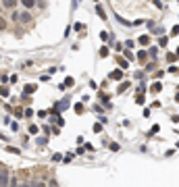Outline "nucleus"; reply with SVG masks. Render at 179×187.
<instances>
[{
	"instance_id": "f257e3e1",
	"label": "nucleus",
	"mask_w": 179,
	"mask_h": 187,
	"mask_svg": "<svg viewBox=\"0 0 179 187\" xmlns=\"http://www.w3.org/2000/svg\"><path fill=\"white\" fill-rule=\"evenodd\" d=\"M19 21H21V23H25V25H29V23L34 21V17H31V13H29V10H23V13H19Z\"/></svg>"
},
{
	"instance_id": "f03ea898",
	"label": "nucleus",
	"mask_w": 179,
	"mask_h": 187,
	"mask_svg": "<svg viewBox=\"0 0 179 187\" xmlns=\"http://www.w3.org/2000/svg\"><path fill=\"white\" fill-rule=\"evenodd\" d=\"M8 179H10L8 171H6V168H2V171H0V187H8Z\"/></svg>"
},
{
	"instance_id": "7ed1b4c3",
	"label": "nucleus",
	"mask_w": 179,
	"mask_h": 187,
	"mask_svg": "<svg viewBox=\"0 0 179 187\" xmlns=\"http://www.w3.org/2000/svg\"><path fill=\"white\" fill-rule=\"evenodd\" d=\"M0 4H2V8H8V10H13V8L17 6V0H0Z\"/></svg>"
},
{
	"instance_id": "20e7f679",
	"label": "nucleus",
	"mask_w": 179,
	"mask_h": 187,
	"mask_svg": "<svg viewBox=\"0 0 179 187\" xmlns=\"http://www.w3.org/2000/svg\"><path fill=\"white\" fill-rule=\"evenodd\" d=\"M21 6H25V10H31L36 6V0H21Z\"/></svg>"
},
{
	"instance_id": "39448f33",
	"label": "nucleus",
	"mask_w": 179,
	"mask_h": 187,
	"mask_svg": "<svg viewBox=\"0 0 179 187\" xmlns=\"http://www.w3.org/2000/svg\"><path fill=\"white\" fill-rule=\"evenodd\" d=\"M150 92H152V94H158V92H163V83H160V81L152 83V85H150Z\"/></svg>"
},
{
	"instance_id": "423d86ee",
	"label": "nucleus",
	"mask_w": 179,
	"mask_h": 187,
	"mask_svg": "<svg viewBox=\"0 0 179 187\" xmlns=\"http://www.w3.org/2000/svg\"><path fill=\"white\" fill-rule=\"evenodd\" d=\"M110 79H115V81H119V79H123V73H121V69H115V71L110 73Z\"/></svg>"
},
{
	"instance_id": "0eeeda50",
	"label": "nucleus",
	"mask_w": 179,
	"mask_h": 187,
	"mask_svg": "<svg viewBox=\"0 0 179 187\" xmlns=\"http://www.w3.org/2000/svg\"><path fill=\"white\" fill-rule=\"evenodd\" d=\"M137 42H139L142 46H148V44H150V36H139V38H137Z\"/></svg>"
},
{
	"instance_id": "6e6552de",
	"label": "nucleus",
	"mask_w": 179,
	"mask_h": 187,
	"mask_svg": "<svg viewBox=\"0 0 179 187\" xmlns=\"http://www.w3.org/2000/svg\"><path fill=\"white\" fill-rule=\"evenodd\" d=\"M29 187H48V185H46L42 179H36V181H31V183H29Z\"/></svg>"
},
{
	"instance_id": "1a4fd4ad",
	"label": "nucleus",
	"mask_w": 179,
	"mask_h": 187,
	"mask_svg": "<svg viewBox=\"0 0 179 187\" xmlns=\"http://www.w3.org/2000/svg\"><path fill=\"white\" fill-rule=\"evenodd\" d=\"M96 15H98V17H100V19H106V13H104V8H102V6H100V4H98V6H96Z\"/></svg>"
},
{
	"instance_id": "9d476101",
	"label": "nucleus",
	"mask_w": 179,
	"mask_h": 187,
	"mask_svg": "<svg viewBox=\"0 0 179 187\" xmlns=\"http://www.w3.org/2000/svg\"><path fill=\"white\" fill-rule=\"evenodd\" d=\"M36 90H38V85H36V83H29V85H25V94H34Z\"/></svg>"
},
{
	"instance_id": "9b49d317",
	"label": "nucleus",
	"mask_w": 179,
	"mask_h": 187,
	"mask_svg": "<svg viewBox=\"0 0 179 187\" xmlns=\"http://www.w3.org/2000/svg\"><path fill=\"white\" fill-rule=\"evenodd\" d=\"M63 85H65V88H73V85H75V79H73V77H67Z\"/></svg>"
},
{
	"instance_id": "f8f14e48",
	"label": "nucleus",
	"mask_w": 179,
	"mask_h": 187,
	"mask_svg": "<svg viewBox=\"0 0 179 187\" xmlns=\"http://www.w3.org/2000/svg\"><path fill=\"white\" fill-rule=\"evenodd\" d=\"M123 56H125V60H134V58H135L134 54H131V50H129V48H127V50H123Z\"/></svg>"
},
{
	"instance_id": "ddd939ff",
	"label": "nucleus",
	"mask_w": 179,
	"mask_h": 187,
	"mask_svg": "<svg viewBox=\"0 0 179 187\" xmlns=\"http://www.w3.org/2000/svg\"><path fill=\"white\" fill-rule=\"evenodd\" d=\"M135 58H137V60H146V58H148V52H144V50H139Z\"/></svg>"
},
{
	"instance_id": "4468645a",
	"label": "nucleus",
	"mask_w": 179,
	"mask_h": 187,
	"mask_svg": "<svg viewBox=\"0 0 179 187\" xmlns=\"http://www.w3.org/2000/svg\"><path fill=\"white\" fill-rule=\"evenodd\" d=\"M167 60H169V62H177V54H175V52H169V54H167Z\"/></svg>"
},
{
	"instance_id": "2eb2a0df",
	"label": "nucleus",
	"mask_w": 179,
	"mask_h": 187,
	"mask_svg": "<svg viewBox=\"0 0 179 187\" xmlns=\"http://www.w3.org/2000/svg\"><path fill=\"white\" fill-rule=\"evenodd\" d=\"M60 160H63V154H58V152L52 154V162H60Z\"/></svg>"
},
{
	"instance_id": "dca6fc26",
	"label": "nucleus",
	"mask_w": 179,
	"mask_h": 187,
	"mask_svg": "<svg viewBox=\"0 0 179 187\" xmlns=\"http://www.w3.org/2000/svg\"><path fill=\"white\" fill-rule=\"evenodd\" d=\"M100 56H102V58H106V56H108V48H106V46L100 48Z\"/></svg>"
},
{
	"instance_id": "f3484780",
	"label": "nucleus",
	"mask_w": 179,
	"mask_h": 187,
	"mask_svg": "<svg viewBox=\"0 0 179 187\" xmlns=\"http://www.w3.org/2000/svg\"><path fill=\"white\" fill-rule=\"evenodd\" d=\"M8 88H0V96H2V98H8Z\"/></svg>"
},
{
	"instance_id": "a211bd4d",
	"label": "nucleus",
	"mask_w": 179,
	"mask_h": 187,
	"mask_svg": "<svg viewBox=\"0 0 179 187\" xmlns=\"http://www.w3.org/2000/svg\"><path fill=\"white\" fill-rule=\"evenodd\" d=\"M158 44H160V46H167V44H169V38H165V36L158 38Z\"/></svg>"
},
{
	"instance_id": "6ab92c4d",
	"label": "nucleus",
	"mask_w": 179,
	"mask_h": 187,
	"mask_svg": "<svg viewBox=\"0 0 179 187\" xmlns=\"http://www.w3.org/2000/svg\"><path fill=\"white\" fill-rule=\"evenodd\" d=\"M6 150H8V152H10V154H21V150H19V148H13V145H8V148H6Z\"/></svg>"
},
{
	"instance_id": "aec40b11",
	"label": "nucleus",
	"mask_w": 179,
	"mask_h": 187,
	"mask_svg": "<svg viewBox=\"0 0 179 187\" xmlns=\"http://www.w3.org/2000/svg\"><path fill=\"white\" fill-rule=\"evenodd\" d=\"M73 158H75V154H71V152H69V154H67V156H65V158H63V162H71V160H73Z\"/></svg>"
},
{
	"instance_id": "412c9836",
	"label": "nucleus",
	"mask_w": 179,
	"mask_h": 187,
	"mask_svg": "<svg viewBox=\"0 0 179 187\" xmlns=\"http://www.w3.org/2000/svg\"><path fill=\"white\" fill-rule=\"evenodd\" d=\"M156 54H158V48L152 46V48H150V56H152V58H156Z\"/></svg>"
},
{
	"instance_id": "4be33fe9",
	"label": "nucleus",
	"mask_w": 179,
	"mask_h": 187,
	"mask_svg": "<svg viewBox=\"0 0 179 187\" xmlns=\"http://www.w3.org/2000/svg\"><path fill=\"white\" fill-rule=\"evenodd\" d=\"M8 187H19V181L17 179H8Z\"/></svg>"
},
{
	"instance_id": "5701e85b",
	"label": "nucleus",
	"mask_w": 179,
	"mask_h": 187,
	"mask_svg": "<svg viewBox=\"0 0 179 187\" xmlns=\"http://www.w3.org/2000/svg\"><path fill=\"white\" fill-rule=\"evenodd\" d=\"M100 40H102V42H108V33H106V31H100Z\"/></svg>"
},
{
	"instance_id": "b1692460",
	"label": "nucleus",
	"mask_w": 179,
	"mask_h": 187,
	"mask_svg": "<svg viewBox=\"0 0 179 187\" xmlns=\"http://www.w3.org/2000/svg\"><path fill=\"white\" fill-rule=\"evenodd\" d=\"M119 65H121V69H125V67L129 65V60H125V58H119Z\"/></svg>"
},
{
	"instance_id": "393cba45",
	"label": "nucleus",
	"mask_w": 179,
	"mask_h": 187,
	"mask_svg": "<svg viewBox=\"0 0 179 187\" xmlns=\"http://www.w3.org/2000/svg\"><path fill=\"white\" fill-rule=\"evenodd\" d=\"M75 112L81 114V112H84V104H75Z\"/></svg>"
},
{
	"instance_id": "a878e982",
	"label": "nucleus",
	"mask_w": 179,
	"mask_h": 187,
	"mask_svg": "<svg viewBox=\"0 0 179 187\" xmlns=\"http://www.w3.org/2000/svg\"><path fill=\"white\" fill-rule=\"evenodd\" d=\"M10 129H13V131H19V123H17V121H10Z\"/></svg>"
},
{
	"instance_id": "bb28decb",
	"label": "nucleus",
	"mask_w": 179,
	"mask_h": 187,
	"mask_svg": "<svg viewBox=\"0 0 179 187\" xmlns=\"http://www.w3.org/2000/svg\"><path fill=\"white\" fill-rule=\"evenodd\" d=\"M100 131H102V123H96L94 125V133H100Z\"/></svg>"
},
{
	"instance_id": "cd10ccee",
	"label": "nucleus",
	"mask_w": 179,
	"mask_h": 187,
	"mask_svg": "<svg viewBox=\"0 0 179 187\" xmlns=\"http://www.w3.org/2000/svg\"><path fill=\"white\" fill-rule=\"evenodd\" d=\"M29 133L36 135V133H38V125H29Z\"/></svg>"
},
{
	"instance_id": "c85d7f7f",
	"label": "nucleus",
	"mask_w": 179,
	"mask_h": 187,
	"mask_svg": "<svg viewBox=\"0 0 179 187\" xmlns=\"http://www.w3.org/2000/svg\"><path fill=\"white\" fill-rule=\"evenodd\" d=\"M108 148H110V150H113V152H119V143H110V145H108Z\"/></svg>"
},
{
	"instance_id": "c756f323",
	"label": "nucleus",
	"mask_w": 179,
	"mask_h": 187,
	"mask_svg": "<svg viewBox=\"0 0 179 187\" xmlns=\"http://www.w3.org/2000/svg\"><path fill=\"white\" fill-rule=\"evenodd\" d=\"M127 88H129V83H127V81H125V83H123V85H121V88H119V92H125V90H127Z\"/></svg>"
},
{
	"instance_id": "7c9ffc66",
	"label": "nucleus",
	"mask_w": 179,
	"mask_h": 187,
	"mask_svg": "<svg viewBox=\"0 0 179 187\" xmlns=\"http://www.w3.org/2000/svg\"><path fill=\"white\" fill-rule=\"evenodd\" d=\"M23 114H25V117H31V114H34V110H31V108H27V110H23Z\"/></svg>"
},
{
	"instance_id": "2f4dec72",
	"label": "nucleus",
	"mask_w": 179,
	"mask_h": 187,
	"mask_svg": "<svg viewBox=\"0 0 179 187\" xmlns=\"http://www.w3.org/2000/svg\"><path fill=\"white\" fill-rule=\"evenodd\" d=\"M4 27H6V21H4V19H2V17H0V31H2V29H4Z\"/></svg>"
},
{
	"instance_id": "473e14b6",
	"label": "nucleus",
	"mask_w": 179,
	"mask_h": 187,
	"mask_svg": "<svg viewBox=\"0 0 179 187\" xmlns=\"http://www.w3.org/2000/svg\"><path fill=\"white\" fill-rule=\"evenodd\" d=\"M125 48H134V40H127V42H125Z\"/></svg>"
},
{
	"instance_id": "72a5a7b5",
	"label": "nucleus",
	"mask_w": 179,
	"mask_h": 187,
	"mask_svg": "<svg viewBox=\"0 0 179 187\" xmlns=\"http://www.w3.org/2000/svg\"><path fill=\"white\" fill-rule=\"evenodd\" d=\"M19 187H29V183H21V185H19Z\"/></svg>"
},
{
	"instance_id": "f704fd0d",
	"label": "nucleus",
	"mask_w": 179,
	"mask_h": 187,
	"mask_svg": "<svg viewBox=\"0 0 179 187\" xmlns=\"http://www.w3.org/2000/svg\"><path fill=\"white\" fill-rule=\"evenodd\" d=\"M0 140H2V141H6V137H4V135H2V133H0Z\"/></svg>"
},
{
	"instance_id": "c9c22d12",
	"label": "nucleus",
	"mask_w": 179,
	"mask_h": 187,
	"mask_svg": "<svg viewBox=\"0 0 179 187\" xmlns=\"http://www.w3.org/2000/svg\"><path fill=\"white\" fill-rule=\"evenodd\" d=\"M0 10H2V4H0Z\"/></svg>"
}]
</instances>
